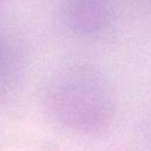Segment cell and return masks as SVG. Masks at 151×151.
<instances>
[{
	"label": "cell",
	"mask_w": 151,
	"mask_h": 151,
	"mask_svg": "<svg viewBox=\"0 0 151 151\" xmlns=\"http://www.w3.org/2000/svg\"><path fill=\"white\" fill-rule=\"evenodd\" d=\"M51 105L65 123L79 129H97L106 122L111 98L98 74L77 70L60 76L51 88Z\"/></svg>",
	"instance_id": "obj_1"
},
{
	"label": "cell",
	"mask_w": 151,
	"mask_h": 151,
	"mask_svg": "<svg viewBox=\"0 0 151 151\" xmlns=\"http://www.w3.org/2000/svg\"><path fill=\"white\" fill-rule=\"evenodd\" d=\"M66 17L72 29L91 35L105 28L110 19L107 0H68Z\"/></svg>",
	"instance_id": "obj_2"
}]
</instances>
